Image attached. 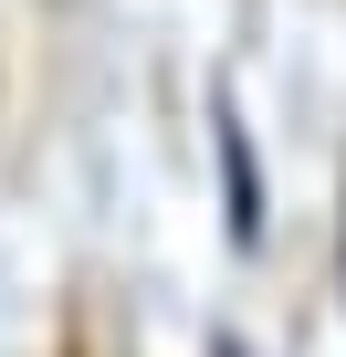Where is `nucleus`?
Instances as JSON below:
<instances>
[{
    "mask_svg": "<svg viewBox=\"0 0 346 357\" xmlns=\"http://www.w3.org/2000/svg\"><path fill=\"white\" fill-rule=\"evenodd\" d=\"M210 147H221V211H231V242L252 252V242H262V158H252V137H242L231 105H210Z\"/></svg>",
    "mask_w": 346,
    "mask_h": 357,
    "instance_id": "obj_1",
    "label": "nucleus"
}]
</instances>
